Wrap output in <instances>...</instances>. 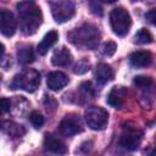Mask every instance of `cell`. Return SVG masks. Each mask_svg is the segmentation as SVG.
Returning <instances> with one entry per match:
<instances>
[{
  "label": "cell",
  "mask_w": 156,
  "mask_h": 156,
  "mask_svg": "<svg viewBox=\"0 0 156 156\" xmlns=\"http://www.w3.org/2000/svg\"><path fill=\"white\" fill-rule=\"evenodd\" d=\"M20 15V27L23 34L32 35L43 22L41 10L33 1H23L17 5Z\"/></svg>",
  "instance_id": "obj_1"
},
{
  "label": "cell",
  "mask_w": 156,
  "mask_h": 156,
  "mask_svg": "<svg viewBox=\"0 0 156 156\" xmlns=\"http://www.w3.org/2000/svg\"><path fill=\"white\" fill-rule=\"evenodd\" d=\"M68 40L77 48L83 50H91L95 49L100 40V32L99 28L90 23H84L80 27L71 30L67 34Z\"/></svg>",
  "instance_id": "obj_2"
},
{
  "label": "cell",
  "mask_w": 156,
  "mask_h": 156,
  "mask_svg": "<svg viewBox=\"0 0 156 156\" xmlns=\"http://www.w3.org/2000/svg\"><path fill=\"white\" fill-rule=\"evenodd\" d=\"M40 73L35 69H26L22 73L15 76L10 87L11 89H22L28 93H33L39 88Z\"/></svg>",
  "instance_id": "obj_3"
},
{
  "label": "cell",
  "mask_w": 156,
  "mask_h": 156,
  "mask_svg": "<svg viewBox=\"0 0 156 156\" xmlns=\"http://www.w3.org/2000/svg\"><path fill=\"white\" fill-rule=\"evenodd\" d=\"M110 24L113 33L118 37L127 35L132 26V18L129 12L123 7L113 9L110 13Z\"/></svg>",
  "instance_id": "obj_4"
},
{
  "label": "cell",
  "mask_w": 156,
  "mask_h": 156,
  "mask_svg": "<svg viewBox=\"0 0 156 156\" xmlns=\"http://www.w3.org/2000/svg\"><path fill=\"white\" fill-rule=\"evenodd\" d=\"M84 118L89 128L94 130H101L106 127L108 122V113L105 108L100 106H91L85 110Z\"/></svg>",
  "instance_id": "obj_5"
},
{
  "label": "cell",
  "mask_w": 156,
  "mask_h": 156,
  "mask_svg": "<svg viewBox=\"0 0 156 156\" xmlns=\"http://www.w3.org/2000/svg\"><path fill=\"white\" fill-rule=\"evenodd\" d=\"M141 138H143V132L135 126L128 124L123 127V130L119 138V145L126 150L133 151L139 147L141 143Z\"/></svg>",
  "instance_id": "obj_6"
},
{
  "label": "cell",
  "mask_w": 156,
  "mask_h": 156,
  "mask_svg": "<svg viewBox=\"0 0 156 156\" xmlns=\"http://www.w3.org/2000/svg\"><path fill=\"white\" fill-rule=\"evenodd\" d=\"M51 13L57 23H63L71 20L76 13L74 2L71 0H60L51 4Z\"/></svg>",
  "instance_id": "obj_7"
},
{
  "label": "cell",
  "mask_w": 156,
  "mask_h": 156,
  "mask_svg": "<svg viewBox=\"0 0 156 156\" xmlns=\"http://www.w3.org/2000/svg\"><path fill=\"white\" fill-rule=\"evenodd\" d=\"M58 130L65 136H73L83 130L80 119L76 115H67L61 119L58 124Z\"/></svg>",
  "instance_id": "obj_8"
},
{
  "label": "cell",
  "mask_w": 156,
  "mask_h": 156,
  "mask_svg": "<svg viewBox=\"0 0 156 156\" xmlns=\"http://www.w3.org/2000/svg\"><path fill=\"white\" fill-rule=\"evenodd\" d=\"M16 20L11 11L9 10H0V33L5 37H12L16 32Z\"/></svg>",
  "instance_id": "obj_9"
},
{
  "label": "cell",
  "mask_w": 156,
  "mask_h": 156,
  "mask_svg": "<svg viewBox=\"0 0 156 156\" xmlns=\"http://www.w3.org/2000/svg\"><path fill=\"white\" fill-rule=\"evenodd\" d=\"M129 62L133 67H149L152 63V54L147 50H138L129 55Z\"/></svg>",
  "instance_id": "obj_10"
},
{
  "label": "cell",
  "mask_w": 156,
  "mask_h": 156,
  "mask_svg": "<svg viewBox=\"0 0 156 156\" xmlns=\"http://www.w3.org/2000/svg\"><path fill=\"white\" fill-rule=\"evenodd\" d=\"M68 82H69L68 77L63 72H60V71L49 73L48 79H46V84H48L49 89H51L54 91L61 90L62 88H65L68 84Z\"/></svg>",
  "instance_id": "obj_11"
},
{
  "label": "cell",
  "mask_w": 156,
  "mask_h": 156,
  "mask_svg": "<svg viewBox=\"0 0 156 156\" xmlns=\"http://www.w3.org/2000/svg\"><path fill=\"white\" fill-rule=\"evenodd\" d=\"M44 147L48 151L54 152V154H66L67 152V147L63 144V141L52 134H45Z\"/></svg>",
  "instance_id": "obj_12"
},
{
  "label": "cell",
  "mask_w": 156,
  "mask_h": 156,
  "mask_svg": "<svg viewBox=\"0 0 156 156\" xmlns=\"http://www.w3.org/2000/svg\"><path fill=\"white\" fill-rule=\"evenodd\" d=\"M127 96V89L124 87H113L107 95V104L112 107L119 108Z\"/></svg>",
  "instance_id": "obj_13"
},
{
  "label": "cell",
  "mask_w": 156,
  "mask_h": 156,
  "mask_svg": "<svg viewBox=\"0 0 156 156\" xmlns=\"http://www.w3.org/2000/svg\"><path fill=\"white\" fill-rule=\"evenodd\" d=\"M51 62L57 67H66L72 62V54L67 48H60L55 50L51 57Z\"/></svg>",
  "instance_id": "obj_14"
},
{
  "label": "cell",
  "mask_w": 156,
  "mask_h": 156,
  "mask_svg": "<svg viewBox=\"0 0 156 156\" xmlns=\"http://www.w3.org/2000/svg\"><path fill=\"white\" fill-rule=\"evenodd\" d=\"M113 69L107 63H99L95 69V78L100 84H106L113 79Z\"/></svg>",
  "instance_id": "obj_15"
},
{
  "label": "cell",
  "mask_w": 156,
  "mask_h": 156,
  "mask_svg": "<svg viewBox=\"0 0 156 156\" xmlns=\"http://www.w3.org/2000/svg\"><path fill=\"white\" fill-rule=\"evenodd\" d=\"M57 39H58V34L56 30H50L49 33H46L38 45V52L40 55H45L56 44Z\"/></svg>",
  "instance_id": "obj_16"
},
{
  "label": "cell",
  "mask_w": 156,
  "mask_h": 156,
  "mask_svg": "<svg viewBox=\"0 0 156 156\" xmlns=\"http://www.w3.org/2000/svg\"><path fill=\"white\" fill-rule=\"evenodd\" d=\"M17 58L18 62L21 65H28L30 62L34 61V54H33V49L30 45L27 44H22L18 46L17 50Z\"/></svg>",
  "instance_id": "obj_17"
},
{
  "label": "cell",
  "mask_w": 156,
  "mask_h": 156,
  "mask_svg": "<svg viewBox=\"0 0 156 156\" xmlns=\"http://www.w3.org/2000/svg\"><path fill=\"white\" fill-rule=\"evenodd\" d=\"M2 129L10 135V136H15V138H18V136H22L26 130L23 128V126L21 124H17L15 122H5L1 124Z\"/></svg>",
  "instance_id": "obj_18"
},
{
  "label": "cell",
  "mask_w": 156,
  "mask_h": 156,
  "mask_svg": "<svg viewBox=\"0 0 156 156\" xmlns=\"http://www.w3.org/2000/svg\"><path fill=\"white\" fill-rule=\"evenodd\" d=\"M152 34L145 29V28H141L136 32V34L134 35V43L136 44H140V45H144V44H150L152 43Z\"/></svg>",
  "instance_id": "obj_19"
},
{
  "label": "cell",
  "mask_w": 156,
  "mask_h": 156,
  "mask_svg": "<svg viewBox=\"0 0 156 156\" xmlns=\"http://www.w3.org/2000/svg\"><path fill=\"white\" fill-rule=\"evenodd\" d=\"M90 69V62L88 61V58H82L79 60L74 67H73V72L76 74H84L85 72H88Z\"/></svg>",
  "instance_id": "obj_20"
},
{
  "label": "cell",
  "mask_w": 156,
  "mask_h": 156,
  "mask_svg": "<svg viewBox=\"0 0 156 156\" xmlns=\"http://www.w3.org/2000/svg\"><path fill=\"white\" fill-rule=\"evenodd\" d=\"M134 84L139 88H147L152 84V78L147 76H136L134 78Z\"/></svg>",
  "instance_id": "obj_21"
},
{
  "label": "cell",
  "mask_w": 156,
  "mask_h": 156,
  "mask_svg": "<svg viewBox=\"0 0 156 156\" xmlns=\"http://www.w3.org/2000/svg\"><path fill=\"white\" fill-rule=\"evenodd\" d=\"M29 121H30V123H32L35 128H40V127L44 124V122H45L44 117H43L38 111L30 112V115H29Z\"/></svg>",
  "instance_id": "obj_22"
},
{
  "label": "cell",
  "mask_w": 156,
  "mask_h": 156,
  "mask_svg": "<svg viewBox=\"0 0 156 156\" xmlns=\"http://www.w3.org/2000/svg\"><path fill=\"white\" fill-rule=\"evenodd\" d=\"M116 50H117V44L115 41H111V40L106 41L102 45V49H101V51L105 56H112L116 52Z\"/></svg>",
  "instance_id": "obj_23"
},
{
  "label": "cell",
  "mask_w": 156,
  "mask_h": 156,
  "mask_svg": "<svg viewBox=\"0 0 156 156\" xmlns=\"http://www.w3.org/2000/svg\"><path fill=\"white\" fill-rule=\"evenodd\" d=\"M89 6H90V10H91L93 13L99 15V16L102 15V7L98 4V1H95V0H89Z\"/></svg>",
  "instance_id": "obj_24"
},
{
  "label": "cell",
  "mask_w": 156,
  "mask_h": 156,
  "mask_svg": "<svg viewBox=\"0 0 156 156\" xmlns=\"http://www.w3.org/2000/svg\"><path fill=\"white\" fill-rule=\"evenodd\" d=\"M11 108V102L9 99H0V115L9 112Z\"/></svg>",
  "instance_id": "obj_25"
},
{
  "label": "cell",
  "mask_w": 156,
  "mask_h": 156,
  "mask_svg": "<svg viewBox=\"0 0 156 156\" xmlns=\"http://www.w3.org/2000/svg\"><path fill=\"white\" fill-rule=\"evenodd\" d=\"M145 18H146L151 24H154V23H155V20H156V11H155V10H150L149 12L145 13Z\"/></svg>",
  "instance_id": "obj_26"
},
{
  "label": "cell",
  "mask_w": 156,
  "mask_h": 156,
  "mask_svg": "<svg viewBox=\"0 0 156 156\" xmlns=\"http://www.w3.org/2000/svg\"><path fill=\"white\" fill-rule=\"evenodd\" d=\"M4 52H5V46H4V45L0 43V57L4 55Z\"/></svg>",
  "instance_id": "obj_27"
},
{
  "label": "cell",
  "mask_w": 156,
  "mask_h": 156,
  "mask_svg": "<svg viewBox=\"0 0 156 156\" xmlns=\"http://www.w3.org/2000/svg\"><path fill=\"white\" fill-rule=\"evenodd\" d=\"M101 1L107 2V4H112V2H115V1H117V0H101Z\"/></svg>",
  "instance_id": "obj_28"
},
{
  "label": "cell",
  "mask_w": 156,
  "mask_h": 156,
  "mask_svg": "<svg viewBox=\"0 0 156 156\" xmlns=\"http://www.w3.org/2000/svg\"><path fill=\"white\" fill-rule=\"evenodd\" d=\"M132 1H139V0H132Z\"/></svg>",
  "instance_id": "obj_29"
},
{
  "label": "cell",
  "mask_w": 156,
  "mask_h": 156,
  "mask_svg": "<svg viewBox=\"0 0 156 156\" xmlns=\"http://www.w3.org/2000/svg\"><path fill=\"white\" fill-rule=\"evenodd\" d=\"M29 1H30V0H29Z\"/></svg>",
  "instance_id": "obj_30"
}]
</instances>
